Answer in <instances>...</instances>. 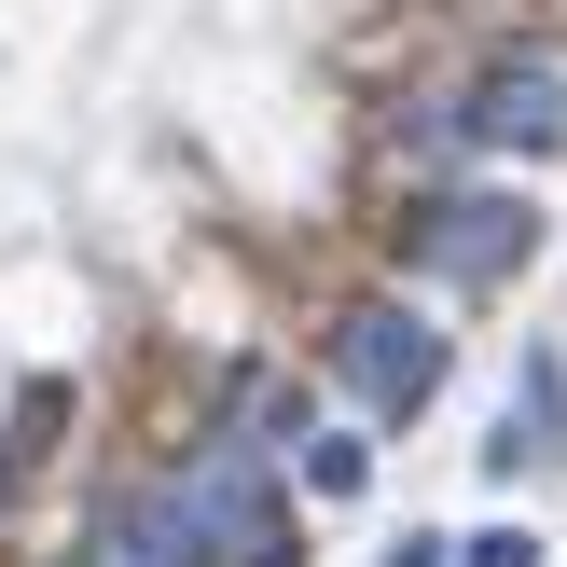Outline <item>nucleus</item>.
Listing matches in <instances>:
<instances>
[{
	"mask_svg": "<svg viewBox=\"0 0 567 567\" xmlns=\"http://www.w3.org/2000/svg\"><path fill=\"white\" fill-rule=\"evenodd\" d=\"M402 264L430 277V291H498V277L540 264V208H526V194H415Z\"/></svg>",
	"mask_w": 567,
	"mask_h": 567,
	"instance_id": "nucleus-3",
	"label": "nucleus"
},
{
	"mask_svg": "<svg viewBox=\"0 0 567 567\" xmlns=\"http://www.w3.org/2000/svg\"><path fill=\"white\" fill-rule=\"evenodd\" d=\"M319 360H332V388H347L360 415H430L443 374H457V347L430 332V305H402V291H360L347 319L319 332Z\"/></svg>",
	"mask_w": 567,
	"mask_h": 567,
	"instance_id": "nucleus-1",
	"label": "nucleus"
},
{
	"mask_svg": "<svg viewBox=\"0 0 567 567\" xmlns=\"http://www.w3.org/2000/svg\"><path fill=\"white\" fill-rule=\"evenodd\" d=\"M55 567H194V526H181V485H125L83 513V540Z\"/></svg>",
	"mask_w": 567,
	"mask_h": 567,
	"instance_id": "nucleus-5",
	"label": "nucleus"
},
{
	"mask_svg": "<svg viewBox=\"0 0 567 567\" xmlns=\"http://www.w3.org/2000/svg\"><path fill=\"white\" fill-rule=\"evenodd\" d=\"M291 471H305V498H360V485H374V443H360V430H319Z\"/></svg>",
	"mask_w": 567,
	"mask_h": 567,
	"instance_id": "nucleus-7",
	"label": "nucleus"
},
{
	"mask_svg": "<svg viewBox=\"0 0 567 567\" xmlns=\"http://www.w3.org/2000/svg\"><path fill=\"white\" fill-rule=\"evenodd\" d=\"M513 430H526V457H567V360H554V347H526V374H513Z\"/></svg>",
	"mask_w": 567,
	"mask_h": 567,
	"instance_id": "nucleus-6",
	"label": "nucleus"
},
{
	"mask_svg": "<svg viewBox=\"0 0 567 567\" xmlns=\"http://www.w3.org/2000/svg\"><path fill=\"white\" fill-rule=\"evenodd\" d=\"M181 526H194V567H305L291 498H277L264 443H221V457H194V471H181Z\"/></svg>",
	"mask_w": 567,
	"mask_h": 567,
	"instance_id": "nucleus-2",
	"label": "nucleus"
},
{
	"mask_svg": "<svg viewBox=\"0 0 567 567\" xmlns=\"http://www.w3.org/2000/svg\"><path fill=\"white\" fill-rule=\"evenodd\" d=\"M457 125H471V153H526V166H554L567 153V55L540 42V55H485V83L457 97Z\"/></svg>",
	"mask_w": 567,
	"mask_h": 567,
	"instance_id": "nucleus-4",
	"label": "nucleus"
},
{
	"mask_svg": "<svg viewBox=\"0 0 567 567\" xmlns=\"http://www.w3.org/2000/svg\"><path fill=\"white\" fill-rule=\"evenodd\" d=\"M388 567H457V540H443V526H415V540H388Z\"/></svg>",
	"mask_w": 567,
	"mask_h": 567,
	"instance_id": "nucleus-9",
	"label": "nucleus"
},
{
	"mask_svg": "<svg viewBox=\"0 0 567 567\" xmlns=\"http://www.w3.org/2000/svg\"><path fill=\"white\" fill-rule=\"evenodd\" d=\"M457 567H540V526H471Z\"/></svg>",
	"mask_w": 567,
	"mask_h": 567,
	"instance_id": "nucleus-8",
	"label": "nucleus"
}]
</instances>
